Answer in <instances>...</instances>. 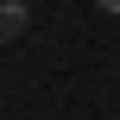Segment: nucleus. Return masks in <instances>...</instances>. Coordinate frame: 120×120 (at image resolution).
<instances>
[{"instance_id": "2", "label": "nucleus", "mask_w": 120, "mask_h": 120, "mask_svg": "<svg viewBox=\"0 0 120 120\" xmlns=\"http://www.w3.org/2000/svg\"><path fill=\"white\" fill-rule=\"evenodd\" d=\"M95 6H101V13H120V0H95Z\"/></svg>"}, {"instance_id": "1", "label": "nucleus", "mask_w": 120, "mask_h": 120, "mask_svg": "<svg viewBox=\"0 0 120 120\" xmlns=\"http://www.w3.org/2000/svg\"><path fill=\"white\" fill-rule=\"evenodd\" d=\"M19 32H25V6H19V0H6V6H0V44H6V38H19Z\"/></svg>"}]
</instances>
